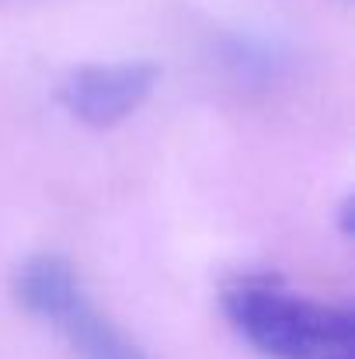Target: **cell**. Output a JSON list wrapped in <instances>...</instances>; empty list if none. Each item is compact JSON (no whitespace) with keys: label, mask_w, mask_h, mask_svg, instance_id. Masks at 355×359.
<instances>
[{"label":"cell","mask_w":355,"mask_h":359,"mask_svg":"<svg viewBox=\"0 0 355 359\" xmlns=\"http://www.w3.org/2000/svg\"><path fill=\"white\" fill-rule=\"evenodd\" d=\"M160 67L150 60H118V63H84L63 77L56 102L84 126L109 129L132 116L157 88Z\"/></svg>","instance_id":"3"},{"label":"cell","mask_w":355,"mask_h":359,"mask_svg":"<svg viewBox=\"0 0 355 359\" xmlns=\"http://www.w3.org/2000/svg\"><path fill=\"white\" fill-rule=\"evenodd\" d=\"M338 213H342V234L349 238V234H352V199H345Z\"/></svg>","instance_id":"4"},{"label":"cell","mask_w":355,"mask_h":359,"mask_svg":"<svg viewBox=\"0 0 355 359\" xmlns=\"http://www.w3.org/2000/svg\"><path fill=\"white\" fill-rule=\"evenodd\" d=\"M234 332L268 359H355V314L275 276H237L220 293Z\"/></svg>","instance_id":"1"},{"label":"cell","mask_w":355,"mask_h":359,"mask_svg":"<svg viewBox=\"0 0 355 359\" xmlns=\"http://www.w3.org/2000/svg\"><path fill=\"white\" fill-rule=\"evenodd\" d=\"M18 304L56 328L81 359H146L116 325L91 304L77 269L53 251L25 258L14 272Z\"/></svg>","instance_id":"2"}]
</instances>
